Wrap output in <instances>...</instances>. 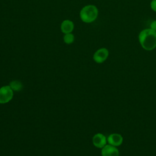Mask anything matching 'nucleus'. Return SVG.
Returning a JSON list of instances; mask_svg holds the SVG:
<instances>
[{
    "instance_id": "11",
    "label": "nucleus",
    "mask_w": 156,
    "mask_h": 156,
    "mask_svg": "<svg viewBox=\"0 0 156 156\" xmlns=\"http://www.w3.org/2000/svg\"><path fill=\"white\" fill-rule=\"evenodd\" d=\"M151 8L153 11L156 12V0H152L151 2Z\"/></svg>"
},
{
    "instance_id": "5",
    "label": "nucleus",
    "mask_w": 156,
    "mask_h": 156,
    "mask_svg": "<svg viewBox=\"0 0 156 156\" xmlns=\"http://www.w3.org/2000/svg\"><path fill=\"white\" fill-rule=\"evenodd\" d=\"M92 142L95 147L97 148L102 149L107 144V140L104 134L101 133H98L93 136Z\"/></svg>"
},
{
    "instance_id": "6",
    "label": "nucleus",
    "mask_w": 156,
    "mask_h": 156,
    "mask_svg": "<svg viewBox=\"0 0 156 156\" xmlns=\"http://www.w3.org/2000/svg\"><path fill=\"white\" fill-rule=\"evenodd\" d=\"M108 144L115 146L118 147L121 146L123 143V137L122 136L117 133H113L110 134L107 138Z\"/></svg>"
},
{
    "instance_id": "12",
    "label": "nucleus",
    "mask_w": 156,
    "mask_h": 156,
    "mask_svg": "<svg viewBox=\"0 0 156 156\" xmlns=\"http://www.w3.org/2000/svg\"><path fill=\"white\" fill-rule=\"evenodd\" d=\"M150 29H152L153 30L156 32V20L153 21L150 25Z\"/></svg>"
},
{
    "instance_id": "8",
    "label": "nucleus",
    "mask_w": 156,
    "mask_h": 156,
    "mask_svg": "<svg viewBox=\"0 0 156 156\" xmlns=\"http://www.w3.org/2000/svg\"><path fill=\"white\" fill-rule=\"evenodd\" d=\"M74 25L73 22L69 20H65L63 21L60 26L62 32L65 34L71 33V32L74 29Z\"/></svg>"
},
{
    "instance_id": "9",
    "label": "nucleus",
    "mask_w": 156,
    "mask_h": 156,
    "mask_svg": "<svg viewBox=\"0 0 156 156\" xmlns=\"http://www.w3.org/2000/svg\"><path fill=\"white\" fill-rule=\"evenodd\" d=\"M9 86L13 91H20L23 88L22 83L18 80H13L10 83Z\"/></svg>"
},
{
    "instance_id": "10",
    "label": "nucleus",
    "mask_w": 156,
    "mask_h": 156,
    "mask_svg": "<svg viewBox=\"0 0 156 156\" xmlns=\"http://www.w3.org/2000/svg\"><path fill=\"white\" fill-rule=\"evenodd\" d=\"M63 41L66 44H71L74 41V35L71 33L66 34L63 37Z\"/></svg>"
},
{
    "instance_id": "3",
    "label": "nucleus",
    "mask_w": 156,
    "mask_h": 156,
    "mask_svg": "<svg viewBox=\"0 0 156 156\" xmlns=\"http://www.w3.org/2000/svg\"><path fill=\"white\" fill-rule=\"evenodd\" d=\"M13 97V91L9 85L0 88V104H6L10 102Z\"/></svg>"
},
{
    "instance_id": "2",
    "label": "nucleus",
    "mask_w": 156,
    "mask_h": 156,
    "mask_svg": "<svg viewBox=\"0 0 156 156\" xmlns=\"http://www.w3.org/2000/svg\"><path fill=\"white\" fill-rule=\"evenodd\" d=\"M98 16V9L94 5H87L80 12V17L82 21L90 23L94 21Z\"/></svg>"
},
{
    "instance_id": "4",
    "label": "nucleus",
    "mask_w": 156,
    "mask_h": 156,
    "mask_svg": "<svg viewBox=\"0 0 156 156\" xmlns=\"http://www.w3.org/2000/svg\"><path fill=\"white\" fill-rule=\"evenodd\" d=\"M108 55H109L108 50L105 48H102L98 49L94 53L93 58L96 63H102L107 59Z\"/></svg>"
},
{
    "instance_id": "1",
    "label": "nucleus",
    "mask_w": 156,
    "mask_h": 156,
    "mask_svg": "<svg viewBox=\"0 0 156 156\" xmlns=\"http://www.w3.org/2000/svg\"><path fill=\"white\" fill-rule=\"evenodd\" d=\"M138 39L141 47L146 51H152L156 48V32L150 28L141 30Z\"/></svg>"
},
{
    "instance_id": "7",
    "label": "nucleus",
    "mask_w": 156,
    "mask_h": 156,
    "mask_svg": "<svg viewBox=\"0 0 156 156\" xmlns=\"http://www.w3.org/2000/svg\"><path fill=\"white\" fill-rule=\"evenodd\" d=\"M102 156H119V151L117 147L107 144L101 149Z\"/></svg>"
}]
</instances>
